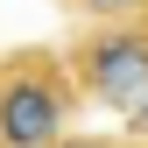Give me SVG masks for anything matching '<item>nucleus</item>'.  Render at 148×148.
I'll return each instance as SVG.
<instances>
[{"label": "nucleus", "mask_w": 148, "mask_h": 148, "mask_svg": "<svg viewBox=\"0 0 148 148\" xmlns=\"http://www.w3.org/2000/svg\"><path fill=\"white\" fill-rule=\"evenodd\" d=\"M71 120V78L49 57L0 64V148H57Z\"/></svg>", "instance_id": "1"}, {"label": "nucleus", "mask_w": 148, "mask_h": 148, "mask_svg": "<svg viewBox=\"0 0 148 148\" xmlns=\"http://www.w3.org/2000/svg\"><path fill=\"white\" fill-rule=\"evenodd\" d=\"M78 85L106 106H141L148 99V28H106L78 49Z\"/></svg>", "instance_id": "2"}, {"label": "nucleus", "mask_w": 148, "mask_h": 148, "mask_svg": "<svg viewBox=\"0 0 148 148\" xmlns=\"http://www.w3.org/2000/svg\"><path fill=\"white\" fill-rule=\"evenodd\" d=\"M85 14H127V7H141V0H78Z\"/></svg>", "instance_id": "3"}, {"label": "nucleus", "mask_w": 148, "mask_h": 148, "mask_svg": "<svg viewBox=\"0 0 148 148\" xmlns=\"http://www.w3.org/2000/svg\"><path fill=\"white\" fill-rule=\"evenodd\" d=\"M57 148H113L106 134H57Z\"/></svg>", "instance_id": "4"}, {"label": "nucleus", "mask_w": 148, "mask_h": 148, "mask_svg": "<svg viewBox=\"0 0 148 148\" xmlns=\"http://www.w3.org/2000/svg\"><path fill=\"white\" fill-rule=\"evenodd\" d=\"M127 113H134V134H148V99H141V106H127Z\"/></svg>", "instance_id": "5"}]
</instances>
